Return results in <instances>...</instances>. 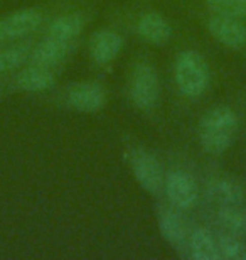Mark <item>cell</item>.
I'll list each match as a JSON object with an SVG mask.
<instances>
[{"label":"cell","mask_w":246,"mask_h":260,"mask_svg":"<svg viewBox=\"0 0 246 260\" xmlns=\"http://www.w3.org/2000/svg\"><path fill=\"white\" fill-rule=\"evenodd\" d=\"M238 130V117L229 107H216L206 112L199 122V140L209 154H223L233 144Z\"/></svg>","instance_id":"1"},{"label":"cell","mask_w":246,"mask_h":260,"mask_svg":"<svg viewBox=\"0 0 246 260\" xmlns=\"http://www.w3.org/2000/svg\"><path fill=\"white\" fill-rule=\"evenodd\" d=\"M175 83L182 95L196 98L209 85V68L199 53L184 51L175 61Z\"/></svg>","instance_id":"2"},{"label":"cell","mask_w":246,"mask_h":260,"mask_svg":"<svg viewBox=\"0 0 246 260\" xmlns=\"http://www.w3.org/2000/svg\"><path fill=\"white\" fill-rule=\"evenodd\" d=\"M128 162L135 179L145 191H149L150 194L160 193L164 186V173L154 155L144 149H132L128 152Z\"/></svg>","instance_id":"3"},{"label":"cell","mask_w":246,"mask_h":260,"mask_svg":"<svg viewBox=\"0 0 246 260\" xmlns=\"http://www.w3.org/2000/svg\"><path fill=\"white\" fill-rule=\"evenodd\" d=\"M130 96L140 110H150L159 98V76L149 64L140 63L133 68L130 81Z\"/></svg>","instance_id":"4"},{"label":"cell","mask_w":246,"mask_h":260,"mask_svg":"<svg viewBox=\"0 0 246 260\" xmlns=\"http://www.w3.org/2000/svg\"><path fill=\"white\" fill-rule=\"evenodd\" d=\"M213 38L231 49H241L246 46V24L239 17L216 14L207 24Z\"/></svg>","instance_id":"5"},{"label":"cell","mask_w":246,"mask_h":260,"mask_svg":"<svg viewBox=\"0 0 246 260\" xmlns=\"http://www.w3.org/2000/svg\"><path fill=\"white\" fill-rule=\"evenodd\" d=\"M165 193L169 201L181 210H191L199 200L196 181L182 171H174L165 178Z\"/></svg>","instance_id":"6"},{"label":"cell","mask_w":246,"mask_h":260,"mask_svg":"<svg viewBox=\"0 0 246 260\" xmlns=\"http://www.w3.org/2000/svg\"><path fill=\"white\" fill-rule=\"evenodd\" d=\"M67 100L73 108H76L78 112L93 113L101 110L107 103V93L104 88L95 81H83L76 83L69 88L67 93Z\"/></svg>","instance_id":"7"},{"label":"cell","mask_w":246,"mask_h":260,"mask_svg":"<svg viewBox=\"0 0 246 260\" xmlns=\"http://www.w3.org/2000/svg\"><path fill=\"white\" fill-rule=\"evenodd\" d=\"M123 39L122 36L115 30H98L96 34H93L90 41V53L91 58L96 61L98 64H108L110 61H113L122 51Z\"/></svg>","instance_id":"8"},{"label":"cell","mask_w":246,"mask_h":260,"mask_svg":"<svg viewBox=\"0 0 246 260\" xmlns=\"http://www.w3.org/2000/svg\"><path fill=\"white\" fill-rule=\"evenodd\" d=\"M43 15L36 9H22L17 12L10 14L4 20V30L9 38H22L30 32H34L39 27Z\"/></svg>","instance_id":"9"},{"label":"cell","mask_w":246,"mask_h":260,"mask_svg":"<svg viewBox=\"0 0 246 260\" xmlns=\"http://www.w3.org/2000/svg\"><path fill=\"white\" fill-rule=\"evenodd\" d=\"M137 32L140 34V38L150 44H165L170 39L172 29L160 14L149 12L140 17L137 24Z\"/></svg>","instance_id":"10"},{"label":"cell","mask_w":246,"mask_h":260,"mask_svg":"<svg viewBox=\"0 0 246 260\" xmlns=\"http://www.w3.org/2000/svg\"><path fill=\"white\" fill-rule=\"evenodd\" d=\"M244 188L238 181L233 179H218L213 181L207 188V198L214 205L221 206H231V205H241L244 201Z\"/></svg>","instance_id":"11"},{"label":"cell","mask_w":246,"mask_h":260,"mask_svg":"<svg viewBox=\"0 0 246 260\" xmlns=\"http://www.w3.org/2000/svg\"><path fill=\"white\" fill-rule=\"evenodd\" d=\"M83 27H85V19L80 14L61 15L49 25V38L69 44L81 34Z\"/></svg>","instance_id":"12"},{"label":"cell","mask_w":246,"mask_h":260,"mask_svg":"<svg viewBox=\"0 0 246 260\" xmlns=\"http://www.w3.org/2000/svg\"><path fill=\"white\" fill-rule=\"evenodd\" d=\"M67 49H69V44L67 43L49 38L48 41H44L43 44H39L38 48L34 49L30 59H32V63L36 66L49 68V66L61 63V61L64 59V56L67 54Z\"/></svg>","instance_id":"13"},{"label":"cell","mask_w":246,"mask_h":260,"mask_svg":"<svg viewBox=\"0 0 246 260\" xmlns=\"http://www.w3.org/2000/svg\"><path fill=\"white\" fill-rule=\"evenodd\" d=\"M17 85L24 91H30V93L46 91L54 85V75L46 70V68L32 66L19 73Z\"/></svg>","instance_id":"14"},{"label":"cell","mask_w":246,"mask_h":260,"mask_svg":"<svg viewBox=\"0 0 246 260\" xmlns=\"http://www.w3.org/2000/svg\"><path fill=\"white\" fill-rule=\"evenodd\" d=\"M159 228L162 237L165 238L170 245L181 248L186 240V226L182 218L172 210H162L159 215Z\"/></svg>","instance_id":"15"},{"label":"cell","mask_w":246,"mask_h":260,"mask_svg":"<svg viewBox=\"0 0 246 260\" xmlns=\"http://www.w3.org/2000/svg\"><path fill=\"white\" fill-rule=\"evenodd\" d=\"M218 220L228 233L246 237V208L241 205L221 206L218 210Z\"/></svg>","instance_id":"16"},{"label":"cell","mask_w":246,"mask_h":260,"mask_svg":"<svg viewBox=\"0 0 246 260\" xmlns=\"http://www.w3.org/2000/svg\"><path fill=\"white\" fill-rule=\"evenodd\" d=\"M191 255L196 260H218L221 258L218 250V242L214 240L213 235L207 230H196L192 233L191 242Z\"/></svg>","instance_id":"17"},{"label":"cell","mask_w":246,"mask_h":260,"mask_svg":"<svg viewBox=\"0 0 246 260\" xmlns=\"http://www.w3.org/2000/svg\"><path fill=\"white\" fill-rule=\"evenodd\" d=\"M219 255L228 260H246V243L239 240V237L228 233L218 238Z\"/></svg>","instance_id":"18"},{"label":"cell","mask_w":246,"mask_h":260,"mask_svg":"<svg viewBox=\"0 0 246 260\" xmlns=\"http://www.w3.org/2000/svg\"><path fill=\"white\" fill-rule=\"evenodd\" d=\"M29 58V48L25 44L14 46L0 53V73L12 71L15 68H19Z\"/></svg>","instance_id":"19"},{"label":"cell","mask_w":246,"mask_h":260,"mask_svg":"<svg viewBox=\"0 0 246 260\" xmlns=\"http://www.w3.org/2000/svg\"><path fill=\"white\" fill-rule=\"evenodd\" d=\"M206 4L216 14L233 15V17H246V0H206Z\"/></svg>","instance_id":"20"},{"label":"cell","mask_w":246,"mask_h":260,"mask_svg":"<svg viewBox=\"0 0 246 260\" xmlns=\"http://www.w3.org/2000/svg\"><path fill=\"white\" fill-rule=\"evenodd\" d=\"M5 36V30H4V22L0 20V41H2V38Z\"/></svg>","instance_id":"21"}]
</instances>
